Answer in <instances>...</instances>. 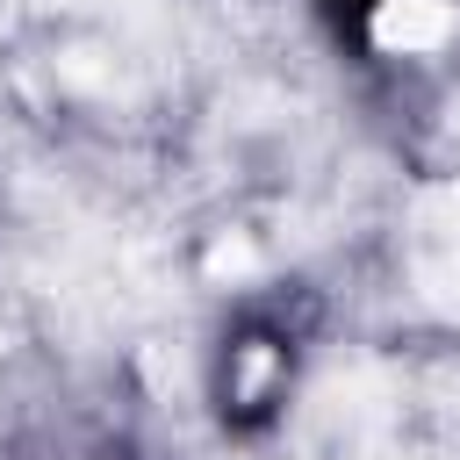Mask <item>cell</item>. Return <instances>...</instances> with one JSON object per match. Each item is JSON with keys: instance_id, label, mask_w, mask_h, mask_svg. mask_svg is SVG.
I'll return each mask as SVG.
<instances>
[{"instance_id": "2", "label": "cell", "mask_w": 460, "mask_h": 460, "mask_svg": "<svg viewBox=\"0 0 460 460\" xmlns=\"http://www.w3.org/2000/svg\"><path fill=\"white\" fill-rule=\"evenodd\" d=\"M424 280L460 309V194L424 201Z\"/></svg>"}, {"instance_id": "3", "label": "cell", "mask_w": 460, "mask_h": 460, "mask_svg": "<svg viewBox=\"0 0 460 460\" xmlns=\"http://www.w3.org/2000/svg\"><path fill=\"white\" fill-rule=\"evenodd\" d=\"M259 266V252L244 244V237H223L216 252H208V280H237V273H252Z\"/></svg>"}, {"instance_id": "1", "label": "cell", "mask_w": 460, "mask_h": 460, "mask_svg": "<svg viewBox=\"0 0 460 460\" xmlns=\"http://www.w3.org/2000/svg\"><path fill=\"white\" fill-rule=\"evenodd\" d=\"M367 29H374L381 50H395V58H424V50L453 43L460 7H453V0H381Z\"/></svg>"}]
</instances>
